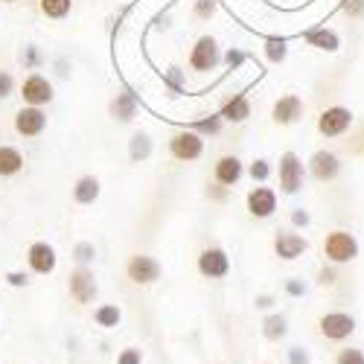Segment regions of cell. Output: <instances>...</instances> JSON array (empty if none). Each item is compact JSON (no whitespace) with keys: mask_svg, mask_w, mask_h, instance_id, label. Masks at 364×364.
Returning <instances> with one entry per match:
<instances>
[{"mask_svg":"<svg viewBox=\"0 0 364 364\" xmlns=\"http://www.w3.org/2000/svg\"><path fill=\"white\" fill-rule=\"evenodd\" d=\"M222 65V47L216 41V36H198L190 47L187 55V68L193 73H213Z\"/></svg>","mask_w":364,"mask_h":364,"instance_id":"obj_1","label":"cell"},{"mask_svg":"<svg viewBox=\"0 0 364 364\" xmlns=\"http://www.w3.org/2000/svg\"><path fill=\"white\" fill-rule=\"evenodd\" d=\"M204 196H207L210 201H216V204H225V201H228V196H230V187L219 184V181H210V184L204 187Z\"/></svg>","mask_w":364,"mask_h":364,"instance_id":"obj_35","label":"cell"},{"mask_svg":"<svg viewBox=\"0 0 364 364\" xmlns=\"http://www.w3.org/2000/svg\"><path fill=\"white\" fill-rule=\"evenodd\" d=\"M306 172L321 181V184H329V181H336L341 175V158L336 155V151H329V149H318L312 151V158L306 164Z\"/></svg>","mask_w":364,"mask_h":364,"instance_id":"obj_16","label":"cell"},{"mask_svg":"<svg viewBox=\"0 0 364 364\" xmlns=\"http://www.w3.org/2000/svg\"><path fill=\"white\" fill-rule=\"evenodd\" d=\"M303 41H306L312 50H321V53H338L341 50V36L329 26H315V29H309V33H303Z\"/></svg>","mask_w":364,"mask_h":364,"instance_id":"obj_21","label":"cell"},{"mask_svg":"<svg viewBox=\"0 0 364 364\" xmlns=\"http://www.w3.org/2000/svg\"><path fill=\"white\" fill-rule=\"evenodd\" d=\"M312 225V216H309V210H303V207H294L291 210V228H303L306 230Z\"/></svg>","mask_w":364,"mask_h":364,"instance_id":"obj_45","label":"cell"},{"mask_svg":"<svg viewBox=\"0 0 364 364\" xmlns=\"http://www.w3.org/2000/svg\"><path fill=\"white\" fill-rule=\"evenodd\" d=\"M126 277L134 286H155L164 277V265L149 254H132L126 262Z\"/></svg>","mask_w":364,"mask_h":364,"instance_id":"obj_11","label":"cell"},{"mask_svg":"<svg viewBox=\"0 0 364 364\" xmlns=\"http://www.w3.org/2000/svg\"><path fill=\"white\" fill-rule=\"evenodd\" d=\"M318 332L326 341H347L355 332V318L350 312H326L318 318Z\"/></svg>","mask_w":364,"mask_h":364,"instance_id":"obj_13","label":"cell"},{"mask_svg":"<svg viewBox=\"0 0 364 364\" xmlns=\"http://www.w3.org/2000/svg\"><path fill=\"white\" fill-rule=\"evenodd\" d=\"M18 65L23 68V70H29V73H38L44 65H47V53L38 47V44H21V50H18Z\"/></svg>","mask_w":364,"mask_h":364,"instance_id":"obj_25","label":"cell"},{"mask_svg":"<svg viewBox=\"0 0 364 364\" xmlns=\"http://www.w3.org/2000/svg\"><path fill=\"white\" fill-rule=\"evenodd\" d=\"M117 364H143V350L140 347H126L117 353Z\"/></svg>","mask_w":364,"mask_h":364,"instance_id":"obj_40","label":"cell"},{"mask_svg":"<svg viewBox=\"0 0 364 364\" xmlns=\"http://www.w3.org/2000/svg\"><path fill=\"white\" fill-rule=\"evenodd\" d=\"M303 114H306V102H303L297 94H283L280 100H274V105H271V123L280 126V129H289V126L300 123Z\"/></svg>","mask_w":364,"mask_h":364,"instance_id":"obj_14","label":"cell"},{"mask_svg":"<svg viewBox=\"0 0 364 364\" xmlns=\"http://www.w3.org/2000/svg\"><path fill=\"white\" fill-rule=\"evenodd\" d=\"M161 82H164V90H166V97H169V100H178V97H184V94H187V73H184V68L169 65V68L164 70Z\"/></svg>","mask_w":364,"mask_h":364,"instance_id":"obj_24","label":"cell"},{"mask_svg":"<svg viewBox=\"0 0 364 364\" xmlns=\"http://www.w3.org/2000/svg\"><path fill=\"white\" fill-rule=\"evenodd\" d=\"M166 149H169V158L172 161H178V164H196L204 155V137L187 126V129L172 132Z\"/></svg>","mask_w":364,"mask_h":364,"instance_id":"obj_2","label":"cell"},{"mask_svg":"<svg viewBox=\"0 0 364 364\" xmlns=\"http://www.w3.org/2000/svg\"><path fill=\"white\" fill-rule=\"evenodd\" d=\"M219 114H222L225 123L242 126V123H248V119H251L254 105H251V100H248L245 90H242V94H233V97H228V100L219 105Z\"/></svg>","mask_w":364,"mask_h":364,"instance_id":"obj_19","label":"cell"},{"mask_svg":"<svg viewBox=\"0 0 364 364\" xmlns=\"http://www.w3.org/2000/svg\"><path fill=\"white\" fill-rule=\"evenodd\" d=\"M18 97L23 105H36V108H47L55 100V87L44 73H29L23 76V82L18 85Z\"/></svg>","mask_w":364,"mask_h":364,"instance_id":"obj_6","label":"cell"},{"mask_svg":"<svg viewBox=\"0 0 364 364\" xmlns=\"http://www.w3.org/2000/svg\"><path fill=\"white\" fill-rule=\"evenodd\" d=\"M169 29H172V12L161 9L155 18H151V33H169Z\"/></svg>","mask_w":364,"mask_h":364,"instance_id":"obj_39","label":"cell"},{"mask_svg":"<svg viewBox=\"0 0 364 364\" xmlns=\"http://www.w3.org/2000/svg\"><path fill=\"white\" fill-rule=\"evenodd\" d=\"M341 9H344V15H350L353 21H361V18H364V0H344Z\"/></svg>","mask_w":364,"mask_h":364,"instance_id":"obj_42","label":"cell"},{"mask_svg":"<svg viewBox=\"0 0 364 364\" xmlns=\"http://www.w3.org/2000/svg\"><path fill=\"white\" fill-rule=\"evenodd\" d=\"M26 265H29V271H33V274L50 277L53 271H55V265H58L55 248L50 245V242H44V239H36L33 245L26 248Z\"/></svg>","mask_w":364,"mask_h":364,"instance_id":"obj_15","label":"cell"},{"mask_svg":"<svg viewBox=\"0 0 364 364\" xmlns=\"http://www.w3.org/2000/svg\"><path fill=\"white\" fill-rule=\"evenodd\" d=\"M26 169V161H23V151L18 146H9V143H0V178H15Z\"/></svg>","mask_w":364,"mask_h":364,"instance_id":"obj_22","label":"cell"},{"mask_svg":"<svg viewBox=\"0 0 364 364\" xmlns=\"http://www.w3.org/2000/svg\"><path fill=\"white\" fill-rule=\"evenodd\" d=\"M196 268L204 280H225L230 274V257L222 245H207L198 251Z\"/></svg>","mask_w":364,"mask_h":364,"instance_id":"obj_8","label":"cell"},{"mask_svg":"<svg viewBox=\"0 0 364 364\" xmlns=\"http://www.w3.org/2000/svg\"><path fill=\"white\" fill-rule=\"evenodd\" d=\"M193 132H198L204 140L207 137H219L222 132H225V119H222V114L216 111V114H204V117H198L196 123L190 126Z\"/></svg>","mask_w":364,"mask_h":364,"instance_id":"obj_29","label":"cell"},{"mask_svg":"<svg viewBox=\"0 0 364 364\" xmlns=\"http://www.w3.org/2000/svg\"><path fill=\"white\" fill-rule=\"evenodd\" d=\"M70 259L76 262V265H85V268H90L97 262V245L90 239H79L76 245H73V251H70Z\"/></svg>","mask_w":364,"mask_h":364,"instance_id":"obj_31","label":"cell"},{"mask_svg":"<svg viewBox=\"0 0 364 364\" xmlns=\"http://www.w3.org/2000/svg\"><path fill=\"white\" fill-rule=\"evenodd\" d=\"M336 364H364V353L358 347H344L336 355Z\"/></svg>","mask_w":364,"mask_h":364,"instance_id":"obj_38","label":"cell"},{"mask_svg":"<svg viewBox=\"0 0 364 364\" xmlns=\"http://www.w3.org/2000/svg\"><path fill=\"white\" fill-rule=\"evenodd\" d=\"M306 164L300 161L297 151H283L277 164V178H280V193L283 196H297L306 184Z\"/></svg>","mask_w":364,"mask_h":364,"instance_id":"obj_3","label":"cell"},{"mask_svg":"<svg viewBox=\"0 0 364 364\" xmlns=\"http://www.w3.org/2000/svg\"><path fill=\"white\" fill-rule=\"evenodd\" d=\"M15 90H18V82H15L12 70H4V68H0V102L9 100Z\"/></svg>","mask_w":364,"mask_h":364,"instance_id":"obj_36","label":"cell"},{"mask_svg":"<svg viewBox=\"0 0 364 364\" xmlns=\"http://www.w3.org/2000/svg\"><path fill=\"white\" fill-rule=\"evenodd\" d=\"M68 294H70V300L76 303V306H90L100 294V283H97L94 268L76 265L68 274Z\"/></svg>","mask_w":364,"mask_h":364,"instance_id":"obj_5","label":"cell"},{"mask_svg":"<svg viewBox=\"0 0 364 364\" xmlns=\"http://www.w3.org/2000/svg\"><path fill=\"white\" fill-rule=\"evenodd\" d=\"M70 196H73V204H79V207L97 204L100 196H102V181H100L97 175H79V178L73 181Z\"/></svg>","mask_w":364,"mask_h":364,"instance_id":"obj_20","label":"cell"},{"mask_svg":"<svg viewBox=\"0 0 364 364\" xmlns=\"http://www.w3.org/2000/svg\"><path fill=\"white\" fill-rule=\"evenodd\" d=\"M353 119H355V114L347 105H329L318 114V134L326 140L344 137L353 129Z\"/></svg>","mask_w":364,"mask_h":364,"instance_id":"obj_7","label":"cell"},{"mask_svg":"<svg viewBox=\"0 0 364 364\" xmlns=\"http://www.w3.org/2000/svg\"><path fill=\"white\" fill-rule=\"evenodd\" d=\"M262 364H271V361H262Z\"/></svg>","mask_w":364,"mask_h":364,"instance_id":"obj_49","label":"cell"},{"mask_svg":"<svg viewBox=\"0 0 364 364\" xmlns=\"http://www.w3.org/2000/svg\"><path fill=\"white\" fill-rule=\"evenodd\" d=\"M277 190H271L265 184H254V190L245 196V210H248V216L257 219V222H265L277 213Z\"/></svg>","mask_w":364,"mask_h":364,"instance_id":"obj_12","label":"cell"},{"mask_svg":"<svg viewBox=\"0 0 364 364\" xmlns=\"http://www.w3.org/2000/svg\"><path fill=\"white\" fill-rule=\"evenodd\" d=\"M140 111V94L132 87V85H123L117 94L108 100V117L119 126H129L134 123V117Z\"/></svg>","mask_w":364,"mask_h":364,"instance_id":"obj_10","label":"cell"},{"mask_svg":"<svg viewBox=\"0 0 364 364\" xmlns=\"http://www.w3.org/2000/svg\"><path fill=\"white\" fill-rule=\"evenodd\" d=\"M53 70L58 79H70V70H73V62H68L65 55H55L53 58Z\"/></svg>","mask_w":364,"mask_h":364,"instance_id":"obj_44","label":"cell"},{"mask_svg":"<svg viewBox=\"0 0 364 364\" xmlns=\"http://www.w3.org/2000/svg\"><path fill=\"white\" fill-rule=\"evenodd\" d=\"M245 178V161H242L239 155H219L216 164H213V181H219V184L225 187H236L239 181Z\"/></svg>","mask_w":364,"mask_h":364,"instance_id":"obj_18","label":"cell"},{"mask_svg":"<svg viewBox=\"0 0 364 364\" xmlns=\"http://www.w3.org/2000/svg\"><path fill=\"white\" fill-rule=\"evenodd\" d=\"M289 336V318L283 312H271L262 318V338L265 341H283Z\"/></svg>","mask_w":364,"mask_h":364,"instance_id":"obj_26","label":"cell"},{"mask_svg":"<svg viewBox=\"0 0 364 364\" xmlns=\"http://www.w3.org/2000/svg\"><path fill=\"white\" fill-rule=\"evenodd\" d=\"M286 294L289 297H303V294H306V283H303V280H297V277H291V280H286Z\"/></svg>","mask_w":364,"mask_h":364,"instance_id":"obj_46","label":"cell"},{"mask_svg":"<svg viewBox=\"0 0 364 364\" xmlns=\"http://www.w3.org/2000/svg\"><path fill=\"white\" fill-rule=\"evenodd\" d=\"M219 12V0H193V18L196 21H213Z\"/></svg>","mask_w":364,"mask_h":364,"instance_id":"obj_33","label":"cell"},{"mask_svg":"<svg viewBox=\"0 0 364 364\" xmlns=\"http://www.w3.org/2000/svg\"><path fill=\"white\" fill-rule=\"evenodd\" d=\"M271 161H265V158H254L251 164H245V175L254 181V184H265V181L271 178Z\"/></svg>","mask_w":364,"mask_h":364,"instance_id":"obj_32","label":"cell"},{"mask_svg":"<svg viewBox=\"0 0 364 364\" xmlns=\"http://www.w3.org/2000/svg\"><path fill=\"white\" fill-rule=\"evenodd\" d=\"M12 129L18 137L23 140H36L47 132V111L36 108V105H21L12 117Z\"/></svg>","mask_w":364,"mask_h":364,"instance_id":"obj_9","label":"cell"},{"mask_svg":"<svg viewBox=\"0 0 364 364\" xmlns=\"http://www.w3.org/2000/svg\"><path fill=\"white\" fill-rule=\"evenodd\" d=\"M309 251V239L303 233H294V230H277L274 233V254L286 262H294L300 259L303 254Z\"/></svg>","mask_w":364,"mask_h":364,"instance_id":"obj_17","label":"cell"},{"mask_svg":"<svg viewBox=\"0 0 364 364\" xmlns=\"http://www.w3.org/2000/svg\"><path fill=\"white\" fill-rule=\"evenodd\" d=\"M94 323L102 326V329H117L123 323V309L117 306V303H100L94 309Z\"/></svg>","mask_w":364,"mask_h":364,"instance_id":"obj_28","label":"cell"},{"mask_svg":"<svg viewBox=\"0 0 364 364\" xmlns=\"http://www.w3.org/2000/svg\"><path fill=\"white\" fill-rule=\"evenodd\" d=\"M151 155H155V140H151L149 132L137 129V132L129 137V161H132V164H146Z\"/></svg>","mask_w":364,"mask_h":364,"instance_id":"obj_23","label":"cell"},{"mask_svg":"<svg viewBox=\"0 0 364 364\" xmlns=\"http://www.w3.org/2000/svg\"><path fill=\"white\" fill-rule=\"evenodd\" d=\"M262 53H265V62L268 65H283L289 58V41L283 36H268L262 41Z\"/></svg>","mask_w":364,"mask_h":364,"instance_id":"obj_27","label":"cell"},{"mask_svg":"<svg viewBox=\"0 0 364 364\" xmlns=\"http://www.w3.org/2000/svg\"><path fill=\"white\" fill-rule=\"evenodd\" d=\"M289 364H312L309 350H306V347H300V344L289 347Z\"/></svg>","mask_w":364,"mask_h":364,"instance_id":"obj_43","label":"cell"},{"mask_svg":"<svg viewBox=\"0 0 364 364\" xmlns=\"http://www.w3.org/2000/svg\"><path fill=\"white\" fill-rule=\"evenodd\" d=\"M274 303H277L274 294H257V297H254V306H257L259 312H268L271 306H274Z\"/></svg>","mask_w":364,"mask_h":364,"instance_id":"obj_47","label":"cell"},{"mask_svg":"<svg viewBox=\"0 0 364 364\" xmlns=\"http://www.w3.org/2000/svg\"><path fill=\"white\" fill-rule=\"evenodd\" d=\"M4 280H6V286H12V289H29V283H33V277H29L26 271H6Z\"/></svg>","mask_w":364,"mask_h":364,"instance_id":"obj_37","label":"cell"},{"mask_svg":"<svg viewBox=\"0 0 364 364\" xmlns=\"http://www.w3.org/2000/svg\"><path fill=\"white\" fill-rule=\"evenodd\" d=\"M245 62H248V53L239 50V47H228V50L222 53V65H225L228 70H239Z\"/></svg>","mask_w":364,"mask_h":364,"instance_id":"obj_34","label":"cell"},{"mask_svg":"<svg viewBox=\"0 0 364 364\" xmlns=\"http://www.w3.org/2000/svg\"><path fill=\"white\" fill-rule=\"evenodd\" d=\"M38 12L47 21H65L73 12V0H38Z\"/></svg>","mask_w":364,"mask_h":364,"instance_id":"obj_30","label":"cell"},{"mask_svg":"<svg viewBox=\"0 0 364 364\" xmlns=\"http://www.w3.org/2000/svg\"><path fill=\"white\" fill-rule=\"evenodd\" d=\"M0 4H9V6H15V4H21V0H0Z\"/></svg>","mask_w":364,"mask_h":364,"instance_id":"obj_48","label":"cell"},{"mask_svg":"<svg viewBox=\"0 0 364 364\" xmlns=\"http://www.w3.org/2000/svg\"><path fill=\"white\" fill-rule=\"evenodd\" d=\"M338 283V271H336V265H323L321 271H318V286H336Z\"/></svg>","mask_w":364,"mask_h":364,"instance_id":"obj_41","label":"cell"},{"mask_svg":"<svg viewBox=\"0 0 364 364\" xmlns=\"http://www.w3.org/2000/svg\"><path fill=\"white\" fill-rule=\"evenodd\" d=\"M323 257L332 265H347L358 257V239L350 230H329L323 236Z\"/></svg>","mask_w":364,"mask_h":364,"instance_id":"obj_4","label":"cell"}]
</instances>
